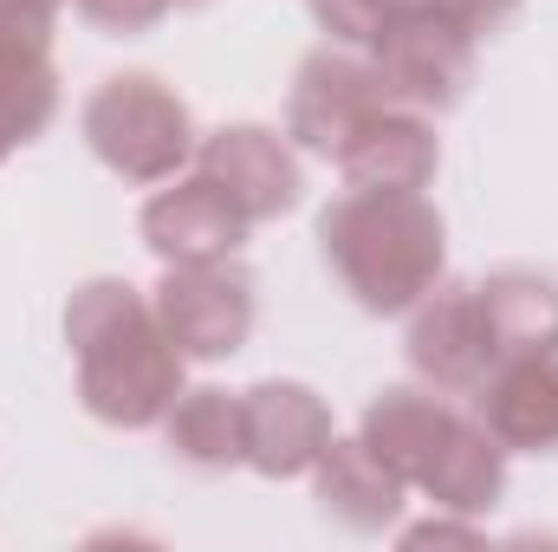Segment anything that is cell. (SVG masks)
I'll return each instance as SVG.
<instances>
[{"label": "cell", "mask_w": 558, "mask_h": 552, "mask_svg": "<svg viewBox=\"0 0 558 552\" xmlns=\"http://www.w3.org/2000/svg\"><path fill=\"white\" fill-rule=\"evenodd\" d=\"M331 163H338L344 189H428L441 169V137H435L428 111L384 105L338 143Z\"/></svg>", "instance_id": "13"}, {"label": "cell", "mask_w": 558, "mask_h": 552, "mask_svg": "<svg viewBox=\"0 0 558 552\" xmlns=\"http://www.w3.org/2000/svg\"><path fill=\"white\" fill-rule=\"evenodd\" d=\"M39 7H52V13H59V7H65V0H39Z\"/></svg>", "instance_id": "22"}, {"label": "cell", "mask_w": 558, "mask_h": 552, "mask_svg": "<svg viewBox=\"0 0 558 552\" xmlns=\"http://www.w3.org/2000/svg\"><path fill=\"white\" fill-rule=\"evenodd\" d=\"M403 7H416V0H390V13H403Z\"/></svg>", "instance_id": "21"}, {"label": "cell", "mask_w": 558, "mask_h": 552, "mask_svg": "<svg viewBox=\"0 0 558 552\" xmlns=\"http://www.w3.org/2000/svg\"><path fill=\"white\" fill-rule=\"evenodd\" d=\"M397 105L377 59L364 46H318L305 52V65L292 72V92H286V137L312 156H338V143L351 137L371 111Z\"/></svg>", "instance_id": "6"}, {"label": "cell", "mask_w": 558, "mask_h": 552, "mask_svg": "<svg viewBox=\"0 0 558 552\" xmlns=\"http://www.w3.org/2000/svg\"><path fill=\"white\" fill-rule=\"evenodd\" d=\"M65 345L78 364V404L111 429H156L189 391V358L156 319V299L131 279H85L65 305Z\"/></svg>", "instance_id": "1"}, {"label": "cell", "mask_w": 558, "mask_h": 552, "mask_svg": "<svg viewBox=\"0 0 558 552\" xmlns=\"http://www.w3.org/2000/svg\"><path fill=\"white\" fill-rule=\"evenodd\" d=\"M474 286H481V312H487V325H494L500 358L558 351V274L500 267V274L474 279Z\"/></svg>", "instance_id": "17"}, {"label": "cell", "mask_w": 558, "mask_h": 552, "mask_svg": "<svg viewBox=\"0 0 558 552\" xmlns=\"http://www.w3.org/2000/svg\"><path fill=\"white\" fill-rule=\"evenodd\" d=\"M461 404H448V391H428V384H390V391H377L371 404H364V422H357V435H364V448L403 481V488H416L435 475V461H441V448L454 442V429H461Z\"/></svg>", "instance_id": "12"}, {"label": "cell", "mask_w": 558, "mask_h": 552, "mask_svg": "<svg viewBox=\"0 0 558 552\" xmlns=\"http://www.w3.org/2000/svg\"><path fill=\"white\" fill-rule=\"evenodd\" d=\"M474 416L507 455H558V351L500 358L474 391Z\"/></svg>", "instance_id": "14"}, {"label": "cell", "mask_w": 558, "mask_h": 552, "mask_svg": "<svg viewBox=\"0 0 558 552\" xmlns=\"http://www.w3.org/2000/svg\"><path fill=\"white\" fill-rule=\"evenodd\" d=\"M156 299V319L162 332L175 338V351L189 364H215V358H234L247 338H254V274L228 254V261H189V267H169L162 286L149 292Z\"/></svg>", "instance_id": "4"}, {"label": "cell", "mask_w": 558, "mask_h": 552, "mask_svg": "<svg viewBox=\"0 0 558 552\" xmlns=\"http://www.w3.org/2000/svg\"><path fill=\"white\" fill-rule=\"evenodd\" d=\"M312 494H318V507H325L338 527H351V533H384V527H397L410 488L364 448V435H331L325 455L312 461Z\"/></svg>", "instance_id": "15"}, {"label": "cell", "mask_w": 558, "mask_h": 552, "mask_svg": "<svg viewBox=\"0 0 558 552\" xmlns=\"http://www.w3.org/2000/svg\"><path fill=\"white\" fill-rule=\"evenodd\" d=\"M78 131L92 143V156L137 182V189H156L169 176H182V163H195V118L189 105L156 79V72H118L105 79L85 111H78Z\"/></svg>", "instance_id": "3"}, {"label": "cell", "mask_w": 558, "mask_h": 552, "mask_svg": "<svg viewBox=\"0 0 558 552\" xmlns=\"http://www.w3.org/2000/svg\"><path fill=\"white\" fill-rule=\"evenodd\" d=\"M390 85L397 105L410 111H454L474 85V33H461L454 20L428 13V7H403L390 13V26L364 46Z\"/></svg>", "instance_id": "5"}, {"label": "cell", "mask_w": 558, "mask_h": 552, "mask_svg": "<svg viewBox=\"0 0 558 552\" xmlns=\"http://www.w3.org/2000/svg\"><path fill=\"white\" fill-rule=\"evenodd\" d=\"M195 169L208 182H221L254 228L292 215L299 195H305L299 149H292V137H279L267 124H221V131H208V137L195 143Z\"/></svg>", "instance_id": "9"}, {"label": "cell", "mask_w": 558, "mask_h": 552, "mask_svg": "<svg viewBox=\"0 0 558 552\" xmlns=\"http://www.w3.org/2000/svg\"><path fill=\"white\" fill-rule=\"evenodd\" d=\"M169 455L195 475H221V468H247V429H241V391L221 384H195L182 391L169 416L156 422Z\"/></svg>", "instance_id": "16"}, {"label": "cell", "mask_w": 558, "mask_h": 552, "mask_svg": "<svg viewBox=\"0 0 558 552\" xmlns=\"http://www.w3.org/2000/svg\"><path fill=\"white\" fill-rule=\"evenodd\" d=\"M410 364L428 391H448V397H474L487 384V371L500 364V345H494L474 279L441 274L410 305Z\"/></svg>", "instance_id": "7"}, {"label": "cell", "mask_w": 558, "mask_h": 552, "mask_svg": "<svg viewBox=\"0 0 558 552\" xmlns=\"http://www.w3.org/2000/svg\"><path fill=\"white\" fill-rule=\"evenodd\" d=\"M254 235V221L241 215V202L208 182L202 169L195 176H169V189H156L143 202V241L162 267H189V261H228L241 254V241Z\"/></svg>", "instance_id": "10"}, {"label": "cell", "mask_w": 558, "mask_h": 552, "mask_svg": "<svg viewBox=\"0 0 558 552\" xmlns=\"http://www.w3.org/2000/svg\"><path fill=\"white\" fill-rule=\"evenodd\" d=\"M78 13H85L98 33H111V39H137V33L162 26V20L175 13V0H78Z\"/></svg>", "instance_id": "18"}, {"label": "cell", "mask_w": 558, "mask_h": 552, "mask_svg": "<svg viewBox=\"0 0 558 552\" xmlns=\"http://www.w3.org/2000/svg\"><path fill=\"white\" fill-rule=\"evenodd\" d=\"M318 254L364 312L390 319L448 274V221L422 189H344L318 215Z\"/></svg>", "instance_id": "2"}, {"label": "cell", "mask_w": 558, "mask_h": 552, "mask_svg": "<svg viewBox=\"0 0 558 552\" xmlns=\"http://www.w3.org/2000/svg\"><path fill=\"white\" fill-rule=\"evenodd\" d=\"M189 7H208V0H175V13H189Z\"/></svg>", "instance_id": "20"}, {"label": "cell", "mask_w": 558, "mask_h": 552, "mask_svg": "<svg viewBox=\"0 0 558 552\" xmlns=\"http://www.w3.org/2000/svg\"><path fill=\"white\" fill-rule=\"evenodd\" d=\"M52 20L39 0H0V163L59 118Z\"/></svg>", "instance_id": "8"}, {"label": "cell", "mask_w": 558, "mask_h": 552, "mask_svg": "<svg viewBox=\"0 0 558 552\" xmlns=\"http://www.w3.org/2000/svg\"><path fill=\"white\" fill-rule=\"evenodd\" d=\"M416 7H428V13H441V20H454L461 33H494V26H507V13H520L526 0H416Z\"/></svg>", "instance_id": "19"}, {"label": "cell", "mask_w": 558, "mask_h": 552, "mask_svg": "<svg viewBox=\"0 0 558 552\" xmlns=\"http://www.w3.org/2000/svg\"><path fill=\"white\" fill-rule=\"evenodd\" d=\"M241 429H247V468L267 475V481L312 475V461L338 435L325 397L299 377H267V384L241 391Z\"/></svg>", "instance_id": "11"}]
</instances>
